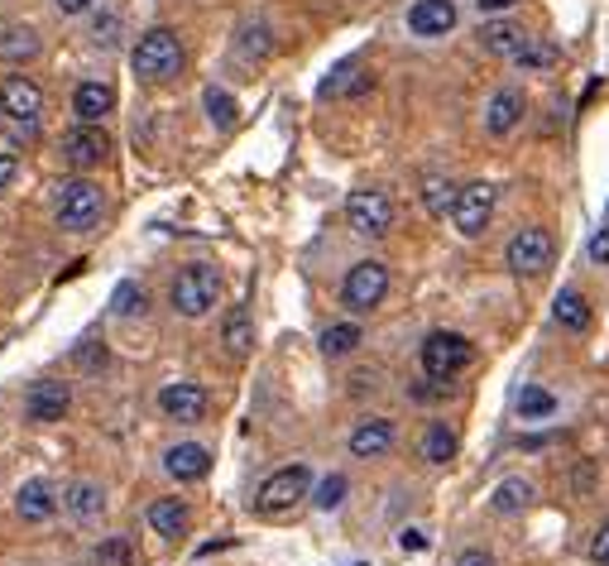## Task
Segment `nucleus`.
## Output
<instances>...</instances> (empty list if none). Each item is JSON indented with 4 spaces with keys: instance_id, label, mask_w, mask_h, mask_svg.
Listing matches in <instances>:
<instances>
[{
    "instance_id": "39",
    "label": "nucleus",
    "mask_w": 609,
    "mask_h": 566,
    "mask_svg": "<svg viewBox=\"0 0 609 566\" xmlns=\"http://www.w3.org/2000/svg\"><path fill=\"white\" fill-rule=\"evenodd\" d=\"M590 557L600 562V566H609V523H605V529L590 537Z\"/></svg>"
},
{
    "instance_id": "37",
    "label": "nucleus",
    "mask_w": 609,
    "mask_h": 566,
    "mask_svg": "<svg viewBox=\"0 0 609 566\" xmlns=\"http://www.w3.org/2000/svg\"><path fill=\"white\" fill-rule=\"evenodd\" d=\"M97 562H101V566H125V562H130V547L121 543V537H115V543H101V547H97Z\"/></svg>"
},
{
    "instance_id": "38",
    "label": "nucleus",
    "mask_w": 609,
    "mask_h": 566,
    "mask_svg": "<svg viewBox=\"0 0 609 566\" xmlns=\"http://www.w3.org/2000/svg\"><path fill=\"white\" fill-rule=\"evenodd\" d=\"M590 259L595 265H609V226H600L590 235Z\"/></svg>"
},
{
    "instance_id": "3",
    "label": "nucleus",
    "mask_w": 609,
    "mask_h": 566,
    "mask_svg": "<svg viewBox=\"0 0 609 566\" xmlns=\"http://www.w3.org/2000/svg\"><path fill=\"white\" fill-rule=\"evenodd\" d=\"M470 341L466 336H456V332H432L428 341H422V351H418V360H422V375L428 379H452L461 375L470 365Z\"/></svg>"
},
{
    "instance_id": "31",
    "label": "nucleus",
    "mask_w": 609,
    "mask_h": 566,
    "mask_svg": "<svg viewBox=\"0 0 609 566\" xmlns=\"http://www.w3.org/2000/svg\"><path fill=\"white\" fill-rule=\"evenodd\" d=\"M355 346H361V326H355V322H336V326H326V332H322V351L326 355H351Z\"/></svg>"
},
{
    "instance_id": "24",
    "label": "nucleus",
    "mask_w": 609,
    "mask_h": 566,
    "mask_svg": "<svg viewBox=\"0 0 609 566\" xmlns=\"http://www.w3.org/2000/svg\"><path fill=\"white\" fill-rule=\"evenodd\" d=\"M533 499H538L533 485L513 476V480H499L495 485V499H489V504H495V513H523L528 504H533Z\"/></svg>"
},
{
    "instance_id": "22",
    "label": "nucleus",
    "mask_w": 609,
    "mask_h": 566,
    "mask_svg": "<svg viewBox=\"0 0 609 566\" xmlns=\"http://www.w3.org/2000/svg\"><path fill=\"white\" fill-rule=\"evenodd\" d=\"M552 322L566 326V332H580V326H590V302L580 288H562L557 298H552Z\"/></svg>"
},
{
    "instance_id": "8",
    "label": "nucleus",
    "mask_w": 609,
    "mask_h": 566,
    "mask_svg": "<svg viewBox=\"0 0 609 566\" xmlns=\"http://www.w3.org/2000/svg\"><path fill=\"white\" fill-rule=\"evenodd\" d=\"M495 182H466V188L456 192V207H452V221L461 235H480L489 226V217H495Z\"/></svg>"
},
{
    "instance_id": "35",
    "label": "nucleus",
    "mask_w": 609,
    "mask_h": 566,
    "mask_svg": "<svg viewBox=\"0 0 609 566\" xmlns=\"http://www.w3.org/2000/svg\"><path fill=\"white\" fill-rule=\"evenodd\" d=\"M241 54L245 58H264V54H269V30H264V24H250V30H241Z\"/></svg>"
},
{
    "instance_id": "14",
    "label": "nucleus",
    "mask_w": 609,
    "mask_h": 566,
    "mask_svg": "<svg viewBox=\"0 0 609 566\" xmlns=\"http://www.w3.org/2000/svg\"><path fill=\"white\" fill-rule=\"evenodd\" d=\"M63 154H68V164L91 168V164H101L106 154H111V140H106L101 125H77V130L63 135Z\"/></svg>"
},
{
    "instance_id": "20",
    "label": "nucleus",
    "mask_w": 609,
    "mask_h": 566,
    "mask_svg": "<svg viewBox=\"0 0 609 566\" xmlns=\"http://www.w3.org/2000/svg\"><path fill=\"white\" fill-rule=\"evenodd\" d=\"M389 446H394V423H384V418H369V423L351 432V456H361V460L384 456Z\"/></svg>"
},
{
    "instance_id": "43",
    "label": "nucleus",
    "mask_w": 609,
    "mask_h": 566,
    "mask_svg": "<svg viewBox=\"0 0 609 566\" xmlns=\"http://www.w3.org/2000/svg\"><path fill=\"white\" fill-rule=\"evenodd\" d=\"M53 5H58L63 15H82V10L91 5V0H53Z\"/></svg>"
},
{
    "instance_id": "23",
    "label": "nucleus",
    "mask_w": 609,
    "mask_h": 566,
    "mask_svg": "<svg viewBox=\"0 0 609 566\" xmlns=\"http://www.w3.org/2000/svg\"><path fill=\"white\" fill-rule=\"evenodd\" d=\"M150 529L158 537H182V533H188V504H182V499H154V504H150Z\"/></svg>"
},
{
    "instance_id": "44",
    "label": "nucleus",
    "mask_w": 609,
    "mask_h": 566,
    "mask_svg": "<svg viewBox=\"0 0 609 566\" xmlns=\"http://www.w3.org/2000/svg\"><path fill=\"white\" fill-rule=\"evenodd\" d=\"M475 5H480V10H489V15H499V10H513V5H519V0H475Z\"/></svg>"
},
{
    "instance_id": "33",
    "label": "nucleus",
    "mask_w": 609,
    "mask_h": 566,
    "mask_svg": "<svg viewBox=\"0 0 609 566\" xmlns=\"http://www.w3.org/2000/svg\"><path fill=\"white\" fill-rule=\"evenodd\" d=\"M111 308L121 312V318H135V312H144V288L140 284H121L111 293Z\"/></svg>"
},
{
    "instance_id": "29",
    "label": "nucleus",
    "mask_w": 609,
    "mask_h": 566,
    "mask_svg": "<svg viewBox=\"0 0 609 566\" xmlns=\"http://www.w3.org/2000/svg\"><path fill=\"white\" fill-rule=\"evenodd\" d=\"M34 54H38L34 30H5V38H0V58H5V63H30Z\"/></svg>"
},
{
    "instance_id": "41",
    "label": "nucleus",
    "mask_w": 609,
    "mask_h": 566,
    "mask_svg": "<svg viewBox=\"0 0 609 566\" xmlns=\"http://www.w3.org/2000/svg\"><path fill=\"white\" fill-rule=\"evenodd\" d=\"M15 174H20V159H15V154H0V188H10Z\"/></svg>"
},
{
    "instance_id": "17",
    "label": "nucleus",
    "mask_w": 609,
    "mask_h": 566,
    "mask_svg": "<svg viewBox=\"0 0 609 566\" xmlns=\"http://www.w3.org/2000/svg\"><path fill=\"white\" fill-rule=\"evenodd\" d=\"M480 44H485V54H495V58H509V63H519V54L528 48V34L519 30L513 20H489L485 30H480Z\"/></svg>"
},
{
    "instance_id": "9",
    "label": "nucleus",
    "mask_w": 609,
    "mask_h": 566,
    "mask_svg": "<svg viewBox=\"0 0 609 566\" xmlns=\"http://www.w3.org/2000/svg\"><path fill=\"white\" fill-rule=\"evenodd\" d=\"M547 259H552V235L542 231V226H523L519 235L509 241V269L513 274H542L547 269Z\"/></svg>"
},
{
    "instance_id": "18",
    "label": "nucleus",
    "mask_w": 609,
    "mask_h": 566,
    "mask_svg": "<svg viewBox=\"0 0 609 566\" xmlns=\"http://www.w3.org/2000/svg\"><path fill=\"white\" fill-rule=\"evenodd\" d=\"M115 107V87L111 82H82L73 91V111L82 115V125H97L101 115H111Z\"/></svg>"
},
{
    "instance_id": "27",
    "label": "nucleus",
    "mask_w": 609,
    "mask_h": 566,
    "mask_svg": "<svg viewBox=\"0 0 609 566\" xmlns=\"http://www.w3.org/2000/svg\"><path fill=\"white\" fill-rule=\"evenodd\" d=\"M422 456H428L432 466H446V460L456 456V432L446 428V423H432L428 437H422Z\"/></svg>"
},
{
    "instance_id": "45",
    "label": "nucleus",
    "mask_w": 609,
    "mask_h": 566,
    "mask_svg": "<svg viewBox=\"0 0 609 566\" xmlns=\"http://www.w3.org/2000/svg\"><path fill=\"white\" fill-rule=\"evenodd\" d=\"M422 543H428V537H422L418 529H408V533H403V547H408V552H422Z\"/></svg>"
},
{
    "instance_id": "25",
    "label": "nucleus",
    "mask_w": 609,
    "mask_h": 566,
    "mask_svg": "<svg viewBox=\"0 0 609 566\" xmlns=\"http://www.w3.org/2000/svg\"><path fill=\"white\" fill-rule=\"evenodd\" d=\"M221 341H226L231 355H245L250 346H255V326H250V312L245 308H231L226 326H221Z\"/></svg>"
},
{
    "instance_id": "42",
    "label": "nucleus",
    "mask_w": 609,
    "mask_h": 566,
    "mask_svg": "<svg viewBox=\"0 0 609 566\" xmlns=\"http://www.w3.org/2000/svg\"><path fill=\"white\" fill-rule=\"evenodd\" d=\"M456 566H495V557H489V552H461Z\"/></svg>"
},
{
    "instance_id": "26",
    "label": "nucleus",
    "mask_w": 609,
    "mask_h": 566,
    "mask_svg": "<svg viewBox=\"0 0 609 566\" xmlns=\"http://www.w3.org/2000/svg\"><path fill=\"white\" fill-rule=\"evenodd\" d=\"M365 87H369V73L361 63H341V68L322 82V97H346V91H365Z\"/></svg>"
},
{
    "instance_id": "30",
    "label": "nucleus",
    "mask_w": 609,
    "mask_h": 566,
    "mask_svg": "<svg viewBox=\"0 0 609 566\" xmlns=\"http://www.w3.org/2000/svg\"><path fill=\"white\" fill-rule=\"evenodd\" d=\"M456 192L461 188H452L446 178H428V182H422V207H428L432 217H442V212H452V207H456Z\"/></svg>"
},
{
    "instance_id": "34",
    "label": "nucleus",
    "mask_w": 609,
    "mask_h": 566,
    "mask_svg": "<svg viewBox=\"0 0 609 566\" xmlns=\"http://www.w3.org/2000/svg\"><path fill=\"white\" fill-rule=\"evenodd\" d=\"M557 63V48L542 44V38H528V48L519 54V68H552Z\"/></svg>"
},
{
    "instance_id": "28",
    "label": "nucleus",
    "mask_w": 609,
    "mask_h": 566,
    "mask_svg": "<svg viewBox=\"0 0 609 566\" xmlns=\"http://www.w3.org/2000/svg\"><path fill=\"white\" fill-rule=\"evenodd\" d=\"M513 408H519V418H547L552 408H557V393L542 389V385H523L519 399H513Z\"/></svg>"
},
{
    "instance_id": "6",
    "label": "nucleus",
    "mask_w": 609,
    "mask_h": 566,
    "mask_svg": "<svg viewBox=\"0 0 609 566\" xmlns=\"http://www.w3.org/2000/svg\"><path fill=\"white\" fill-rule=\"evenodd\" d=\"M346 221H351V231L355 235H389L394 226V202H389V192H375V188H361V192H351L346 197Z\"/></svg>"
},
{
    "instance_id": "19",
    "label": "nucleus",
    "mask_w": 609,
    "mask_h": 566,
    "mask_svg": "<svg viewBox=\"0 0 609 566\" xmlns=\"http://www.w3.org/2000/svg\"><path fill=\"white\" fill-rule=\"evenodd\" d=\"M164 466H168V476H174V480H202L211 470V452H207V446H197V442H182V446H174V452L164 456Z\"/></svg>"
},
{
    "instance_id": "40",
    "label": "nucleus",
    "mask_w": 609,
    "mask_h": 566,
    "mask_svg": "<svg viewBox=\"0 0 609 566\" xmlns=\"http://www.w3.org/2000/svg\"><path fill=\"white\" fill-rule=\"evenodd\" d=\"M77 365L97 370V365H106V351H97V341H87V351H77Z\"/></svg>"
},
{
    "instance_id": "16",
    "label": "nucleus",
    "mask_w": 609,
    "mask_h": 566,
    "mask_svg": "<svg viewBox=\"0 0 609 566\" xmlns=\"http://www.w3.org/2000/svg\"><path fill=\"white\" fill-rule=\"evenodd\" d=\"M58 490H53V480H24L20 485V495H15V509H20V519L24 523H44V519H53V513H58Z\"/></svg>"
},
{
    "instance_id": "36",
    "label": "nucleus",
    "mask_w": 609,
    "mask_h": 566,
    "mask_svg": "<svg viewBox=\"0 0 609 566\" xmlns=\"http://www.w3.org/2000/svg\"><path fill=\"white\" fill-rule=\"evenodd\" d=\"M346 499V476H326L317 485V509H336Z\"/></svg>"
},
{
    "instance_id": "46",
    "label": "nucleus",
    "mask_w": 609,
    "mask_h": 566,
    "mask_svg": "<svg viewBox=\"0 0 609 566\" xmlns=\"http://www.w3.org/2000/svg\"><path fill=\"white\" fill-rule=\"evenodd\" d=\"M355 566H365V562H355Z\"/></svg>"
},
{
    "instance_id": "7",
    "label": "nucleus",
    "mask_w": 609,
    "mask_h": 566,
    "mask_svg": "<svg viewBox=\"0 0 609 566\" xmlns=\"http://www.w3.org/2000/svg\"><path fill=\"white\" fill-rule=\"evenodd\" d=\"M384 293H389V269H384L379 259H361V265L346 274V284H341V298H346V308H355V312H375Z\"/></svg>"
},
{
    "instance_id": "10",
    "label": "nucleus",
    "mask_w": 609,
    "mask_h": 566,
    "mask_svg": "<svg viewBox=\"0 0 609 566\" xmlns=\"http://www.w3.org/2000/svg\"><path fill=\"white\" fill-rule=\"evenodd\" d=\"M207 389L192 385V379H178V385H164V393H158V408H164L174 423H202L207 418Z\"/></svg>"
},
{
    "instance_id": "4",
    "label": "nucleus",
    "mask_w": 609,
    "mask_h": 566,
    "mask_svg": "<svg viewBox=\"0 0 609 566\" xmlns=\"http://www.w3.org/2000/svg\"><path fill=\"white\" fill-rule=\"evenodd\" d=\"M101 221V188L87 178H73L58 188V226L63 231H91Z\"/></svg>"
},
{
    "instance_id": "5",
    "label": "nucleus",
    "mask_w": 609,
    "mask_h": 566,
    "mask_svg": "<svg viewBox=\"0 0 609 566\" xmlns=\"http://www.w3.org/2000/svg\"><path fill=\"white\" fill-rule=\"evenodd\" d=\"M308 485H312V470H308V466H284V470H274V476L259 485L255 509H259V513H288V509L298 504V499H308Z\"/></svg>"
},
{
    "instance_id": "13",
    "label": "nucleus",
    "mask_w": 609,
    "mask_h": 566,
    "mask_svg": "<svg viewBox=\"0 0 609 566\" xmlns=\"http://www.w3.org/2000/svg\"><path fill=\"white\" fill-rule=\"evenodd\" d=\"M408 30L418 38H442L456 30V5L452 0H418L413 10H408Z\"/></svg>"
},
{
    "instance_id": "21",
    "label": "nucleus",
    "mask_w": 609,
    "mask_h": 566,
    "mask_svg": "<svg viewBox=\"0 0 609 566\" xmlns=\"http://www.w3.org/2000/svg\"><path fill=\"white\" fill-rule=\"evenodd\" d=\"M63 509H68L77 523H91V519H97V513L106 509L101 485H97V480H77V485H68V495H63Z\"/></svg>"
},
{
    "instance_id": "12",
    "label": "nucleus",
    "mask_w": 609,
    "mask_h": 566,
    "mask_svg": "<svg viewBox=\"0 0 609 566\" xmlns=\"http://www.w3.org/2000/svg\"><path fill=\"white\" fill-rule=\"evenodd\" d=\"M0 111L10 115V121H34L38 111H44V91L30 77H5L0 82Z\"/></svg>"
},
{
    "instance_id": "11",
    "label": "nucleus",
    "mask_w": 609,
    "mask_h": 566,
    "mask_svg": "<svg viewBox=\"0 0 609 566\" xmlns=\"http://www.w3.org/2000/svg\"><path fill=\"white\" fill-rule=\"evenodd\" d=\"M68 408H73V389L58 385V379H38V385L24 393V413H30V423H63Z\"/></svg>"
},
{
    "instance_id": "1",
    "label": "nucleus",
    "mask_w": 609,
    "mask_h": 566,
    "mask_svg": "<svg viewBox=\"0 0 609 566\" xmlns=\"http://www.w3.org/2000/svg\"><path fill=\"white\" fill-rule=\"evenodd\" d=\"M130 63H135V73L144 77V82H168V77H178L182 68V44L174 30H150L135 44V54H130Z\"/></svg>"
},
{
    "instance_id": "32",
    "label": "nucleus",
    "mask_w": 609,
    "mask_h": 566,
    "mask_svg": "<svg viewBox=\"0 0 609 566\" xmlns=\"http://www.w3.org/2000/svg\"><path fill=\"white\" fill-rule=\"evenodd\" d=\"M207 115H211V121H217L221 130H231V125H235V115H241V111H235V97H231V91L207 87Z\"/></svg>"
},
{
    "instance_id": "15",
    "label": "nucleus",
    "mask_w": 609,
    "mask_h": 566,
    "mask_svg": "<svg viewBox=\"0 0 609 566\" xmlns=\"http://www.w3.org/2000/svg\"><path fill=\"white\" fill-rule=\"evenodd\" d=\"M523 111H528V101H523L519 87L495 91V97H489V107H485V130L495 140L499 135H513V130H519V121H523Z\"/></svg>"
},
{
    "instance_id": "2",
    "label": "nucleus",
    "mask_w": 609,
    "mask_h": 566,
    "mask_svg": "<svg viewBox=\"0 0 609 566\" xmlns=\"http://www.w3.org/2000/svg\"><path fill=\"white\" fill-rule=\"evenodd\" d=\"M174 308L182 312V318H202V312L217 308V298H221V274L211 269V265H188L174 279Z\"/></svg>"
}]
</instances>
